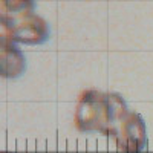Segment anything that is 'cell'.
<instances>
[{"label":"cell","instance_id":"cell-1","mask_svg":"<svg viewBox=\"0 0 153 153\" xmlns=\"http://www.w3.org/2000/svg\"><path fill=\"white\" fill-rule=\"evenodd\" d=\"M127 112V104L120 94L87 89L78 97L74 121L80 132H98L115 138Z\"/></svg>","mask_w":153,"mask_h":153},{"label":"cell","instance_id":"cell-2","mask_svg":"<svg viewBox=\"0 0 153 153\" xmlns=\"http://www.w3.org/2000/svg\"><path fill=\"white\" fill-rule=\"evenodd\" d=\"M49 38V25L40 16L29 14L16 20L0 17V40L23 45H42Z\"/></svg>","mask_w":153,"mask_h":153},{"label":"cell","instance_id":"cell-3","mask_svg":"<svg viewBox=\"0 0 153 153\" xmlns=\"http://www.w3.org/2000/svg\"><path fill=\"white\" fill-rule=\"evenodd\" d=\"M113 139L123 153H141L147 144V127L143 117L129 110Z\"/></svg>","mask_w":153,"mask_h":153},{"label":"cell","instance_id":"cell-4","mask_svg":"<svg viewBox=\"0 0 153 153\" xmlns=\"http://www.w3.org/2000/svg\"><path fill=\"white\" fill-rule=\"evenodd\" d=\"M0 75L5 80H14L26 71V60L22 51L8 40H2L0 45Z\"/></svg>","mask_w":153,"mask_h":153},{"label":"cell","instance_id":"cell-5","mask_svg":"<svg viewBox=\"0 0 153 153\" xmlns=\"http://www.w3.org/2000/svg\"><path fill=\"white\" fill-rule=\"evenodd\" d=\"M35 0H0V17L16 20L34 14Z\"/></svg>","mask_w":153,"mask_h":153},{"label":"cell","instance_id":"cell-6","mask_svg":"<svg viewBox=\"0 0 153 153\" xmlns=\"http://www.w3.org/2000/svg\"><path fill=\"white\" fill-rule=\"evenodd\" d=\"M3 153H12V152H3Z\"/></svg>","mask_w":153,"mask_h":153}]
</instances>
